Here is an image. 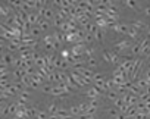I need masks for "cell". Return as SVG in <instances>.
Instances as JSON below:
<instances>
[{"label": "cell", "instance_id": "obj_9", "mask_svg": "<svg viewBox=\"0 0 150 119\" xmlns=\"http://www.w3.org/2000/svg\"><path fill=\"white\" fill-rule=\"evenodd\" d=\"M37 27H38L41 31H46V30H49V27H50V22L46 21V19H43V18H40V21H38V24H37Z\"/></svg>", "mask_w": 150, "mask_h": 119}, {"label": "cell", "instance_id": "obj_24", "mask_svg": "<svg viewBox=\"0 0 150 119\" xmlns=\"http://www.w3.org/2000/svg\"><path fill=\"white\" fill-rule=\"evenodd\" d=\"M63 22H65V21L59 19L57 16H55V19H53V25H55V27H57L59 30H60V27H62V25H63Z\"/></svg>", "mask_w": 150, "mask_h": 119}, {"label": "cell", "instance_id": "obj_34", "mask_svg": "<svg viewBox=\"0 0 150 119\" xmlns=\"http://www.w3.org/2000/svg\"><path fill=\"white\" fill-rule=\"evenodd\" d=\"M147 118H150V109L147 110Z\"/></svg>", "mask_w": 150, "mask_h": 119}, {"label": "cell", "instance_id": "obj_13", "mask_svg": "<svg viewBox=\"0 0 150 119\" xmlns=\"http://www.w3.org/2000/svg\"><path fill=\"white\" fill-rule=\"evenodd\" d=\"M127 36L131 38V40H135L137 36H138V31L132 27V25H130V28H128V32H127Z\"/></svg>", "mask_w": 150, "mask_h": 119}, {"label": "cell", "instance_id": "obj_35", "mask_svg": "<svg viewBox=\"0 0 150 119\" xmlns=\"http://www.w3.org/2000/svg\"><path fill=\"white\" fill-rule=\"evenodd\" d=\"M66 119H74V118H72V116H69V118H66Z\"/></svg>", "mask_w": 150, "mask_h": 119}, {"label": "cell", "instance_id": "obj_36", "mask_svg": "<svg viewBox=\"0 0 150 119\" xmlns=\"http://www.w3.org/2000/svg\"><path fill=\"white\" fill-rule=\"evenodd\" d=\"M90 119H96V118H94V116H90Z\"/></svg>", "mask_w": 150, "mask_h": 119}, {"label": "cell", "instance_id": "obj_30", "mask_svg": "<svg viewBox=\"0 0 150 119\" xmlns=\"http://www.w3.org/2000/svg\"><path fill=\"white\" fill-rule=\"evenodd\" d=\"M78 119H90V115H87V113H81L78 116Z\"/></svg>", "mask_w": 150, "mask_h": 119}, {"label": "cell", "instance_id": "obj_4", "mask_svg": "<svg viewBox=\"0 0 150 119\" xmlns=\"http://www.w3.org/2000/svg\"><path fill=\"white\" fill-rule=\"evenodd\" d=\"M128 28H130V25H127V24H116L115 27L112 28V30H115L118 34H121V36H127V32H128Z\"/></svg>", "mask_w": 150, "mask_h": 119}, {"label": "cell", "instance_id": "obj_26", "mask_svg": "<svg viewBox=\"0 0 150 119\" xmlns=\"http://www.w3.org/2000/svg\"><path fill=\"white\" fill-rule=\"evenodd\" d=\"M37 119H49V113L47 112H43V110H38Z\"/></svg>", "mask_w": 150, "mask_h": 119}, {"label": "cell", "instance_id": "obj_1", "mask_svg": "<svg viewBox=\"0 0 150 119\" xmlns=\"http://www.w3.org/2000/svg\"><path fill=\"white\" fill-rule=\"evenodd\" d=\"M131 41L130 40H121V41H118V43H115L113 44V52L115 53H119V52H122V50H127V49H131Z\"/></svg>", "mask_w": 150, "mask_h": 119}, {"label": "cell", "instance_id": "obj_15", "mask_svg": "<svg viewBox=\"0 0 150 119\" xmlns=\"http://www.w3.org/2000/svg\"><path fill=\"white\" fill-rule=\"evenodd\" d=\"M57 105L55 103V101H53V103H50L49 105V107H47V113L49 115H56V112H57Z\"/></svg>", "mask_w": 150, "mask_h": 119}, {"label": "cell", "instance_id": "obj_3", "mask_svg": "<svg viewBox=\"0 0 150 119\" xmlns=\"http://www.w3.org/2000/svg\"><path fill=\"white\" fill-rule=\"evenodd\" d=\"M100 94H103V91H100L99 88H96L94 85H91V88H88V90H87V97L90 99V100H93V99H99Z\"/></svg>", "mask_w": 150, "mask_h": 119}, {"label": "cell", "instance_id": "obj_27", "mask_svg": "<svg viewBox=\"0 0 150 119\" xmlns=\"http://www.w3.org/2000/svg\"><path fill=\"white\" fill-rule=\"evenodd\" d=\"M93 40H94V37L91 36V34H85V37H84V44H90V43H93Z\"/></svg>", "mask_w": 150, "mask_h": 119}, {"label": "cell", "instance_id": "obj_16", "mask_svg": "<svg viewBox=\"0 0 150 119\" xmlns=\"http://www.w3.org/2000/svg\"><path fill=\"white\" fill-rule=\"evenodd\" d=\"M93 37H94V40H96V41H103V37H104L103 30H100V28H99V30H97V31L94 32V36H93Z\"/></svg>", "mask_w": 150, "mask_h": 119}, {"label": "cell", "instance_id": "obj_5", "mask_svg": "<svg viewBox=\"0 0 150 119\" xmlns=\"http://www.w3.org/2000/svg\"><path fill=\"white\" fill-rule=\"evenodd\" d=\"M56 115H57L59 119H66V118L71 116V115H69V110H66V109H63V107H59L57 112H56Z\"/></svg>", "mask_w": 150, "mask_h": 119}, {"label": "cell", "instance_id": "obj_37", "mask_svg": "<svg viewBox=\"0 0 150 119\" xmlns=\"http://www.w3.org/2000/svg\"><path fill=\"white\" fill-rule=\"evenodd\" d=\"M147 72H150V66H149V71H147Z\"/></svg>", "mask_w": 150, "mask_h": 119}, {"label": "cell", "instance_id": "obj_29", "mask_svg": "<svg viewBox=\"0 0 150 119\" xmlns=\"http://www.w3.org/2000/svg\"><path fill=\"white\" fill-rule=\"evenodd\" d=\"M143 12H144L146 16H150V6H146L144 9H143Z\"/></svg>", "mask_w": 150, "mask_h": 119}, {"label": "cell", "instance_id": "obj_33", "mask_svg": "<svg viewBox=\"0 0 150 119\" xmlns=\"http://www.w3.org/2000/svg\"><path fill=\"white\" fill-rule=\"evenodd\" d=\"M147 37H149V38H150V27H149V28H147Z\"/></svg>", "mask_w": 150, "mask_h": 119}, {"label": "cell", "instance_id": "obj_28", "mask_svg": "<svg viewBox=\"0 0 150 119\" xmlns=\"http://www.w3.org/2000/svg\"><path fill=\"white\" fill-rule=\"evenodd\" d=\"M53 7H57V11L60 9V0H55L53 2Z\"/></svg>", "mask_w": 150, "mask_h": 119}, {"label": "cell", "instance_id": "obj_21", "mask_svg": "<svg viewBox=\"0 0 150 119\" xmlns=\"http://www.w3.org/2000/svg\"><path fill=\"white\" fill-rule=\"evenodd\" d=\"M104 81V76L102 75V74H94V76H93V84H96V82H103Z\"/></svg>", "mask_w": 150, "mask_h": 119}, {"label": "cell", "instance_id": "obj_10", "mask_svg": "<svg viewBox=\"0 0 150 119\" xmlns=\"http://www.w3.org/2000/svg\"><path fill=\"white\" fill-rule=\"evenodd\" d=\"M135 85H137L140 90H146V88L149 87V82L146 81V78H138V80L135 81Z\"/></svg>", "mask_w": 150, "mask_h": 119}, {"label": "cell", "instance_id": "obj_22", "mask_svg": "<svg viewBox=\"0 0 150 119\" xmlns=\"http://www.w3.org/2000/svg\"><path fill=\"white\" fill-rule=\"evenodd\" d=\"M88 106H91V107L97 109V107L100 106V100H99V99H93V100H90V101H88Z\"/></svg>", "mask_w": 150, "mask_h": 119}, {"label": "cell", "instance_id": "obj_6", "mask_svg": "<svg viewBox=\"0 0 150 119\" xmlns=\"http://www.w3.org/2000/svg\"><path fill=\"white\" fill-rule=\"evenodd\" d=\"M132 27H134L137 31H140V30H144L147 25H146V22L143 19H135L134 22H132Z\"/></svg>", "mask_w": 150, "mask_h": 119}, {"label": "cell", "instance_id": "obj_23", "mask_svg": "<svg viewBox=\"0 0 150 119\" xmlns=\"http://www.w3.org/2000/svg\"><path fill=\"white\" fill-rule=\"evenodd\" d=\"M52 88H53L52 84H46V85L41 87V91L43 93H47V94H52Z\"/></svg>", "mask_w": 150, "mask_h": 119}, {"label": "cell", "instance_id": "obj_8", "mask_svg": "<svg viewBox=\"0 0 150 119\" xmlns=\"http://www.w3.org/2000/svg\"><path fill=\"white\" fill-rule=\"evenodd\" d=\"M110 52V63H113V65H119L121 63V57H119V55L118 53H115L113 50H109Z\"/></svg>", "mask_w": 150, "mask_h": 119}, {"label": "cell", "instance_id": "obj_12", "mask_svg": "<svg viewBox=\"0 0 150 119\" xmlns=\"http://www.w3.org/2000/svg\"><path fill=\"white\" fill-rule=\"evenodd\" d=\"M85 63H87V68H90V69H93V68H96L97 65V60H96V57L94 56H91V57H87L85 59Z\"/></svg>", "mask_w": 150, "mask_h": 119}, {"label": "cell", "instance_id": "obj_20", "mask_svg": "<svg viewBox=\"0 0 150 119\" xmlns=\"http://www.w3.org/2000/svg\"><path fill=\"white\" fill-rule=\"evenodd\" d=\"M140 56H143V57H150V44H149V46H146L144 49H141Z\"/></svg>", "mask_w": 150, "mask_h": 119}, {"label": "cell", "instance_id": "obj_2", "mask_svg": "<svg viewBox=\"0 0 150 119\" xmlns=\"http://www.w3.org/2000/svg\"><path fill=\"white\" fill-rule=\"evenodd\" d=\"M38 16H41V18L46 19V21H50V19H55L56 13H55V11H53L52 7H44L43 11L38 12Z\"/></svg>", "mask_w": 150, "mask_h": 119}, {"label": "cell", "instance_id": "obj_25", "mask_svg": "<svg viewBox=\"0 0 150 119\" xmlns=\"http://www.w3.org/2000/svg\"><path fill=\"white\" fill-rule=\"evenodd\" d=\"M102 57H103L104 62H109V63H110V52H109V50L103 52V53H102Z\"/></svg>", "mask_w": 150, "mask_h": 119}, {"label": "cell", "instance_id": "obj_18", "mask_svg": "<svg viewBox=\"0 0 150 119\" xmlns=\"http://www.w3.org/2000/svg\"><path fill=\"white\" fill-rule=\"evenodd\" d=\"M119 113H121V112H119V110H118L116 107H115V106L108 109V115H109V116H112V118H116Z\"/></svg>", "mask_w": 150, "mask_h": 119}, {"label": "cell", "instance_id": "obj_7", "mask_svg": "<svg viewBox=\"0 0 150 119\" xmlns=\"http://www.w3.org/2000/svg\"><path fill=\"white\" fill-rule=\"evenodd\" d=\"M125 7H130V9H138L140 7V3L138 2H134V0H125V2H122Z\"/></svg>", "mask_w": 150, "mask_h": 119}, {"label": "cell", "instance_id": "obj_31", "mask_svg": "<svg viewBox=\"0 0 150 119\" xmlns=\"http://www.w3.org/2000/svg\"><path fill=\"white\" fill-rule=\"evenodd\" d=\"M115 119H128V116L125 115V113H119L116 118H115Z\"/></svg>", "mask_w": 150, "mask_h": 119}, {"label": "cell", "instance_id": "obj_32", "mask_svg": "<svg viewBox=\"0 0 150 119\" xmlns=\"http://www.w3.org/2000/svg\"><path fill=\"white\" fill-rule=\"evenodd\" d=\"M49 119H59L57 115H49Z\"/></svg>", "mask_w": 150, "mask_h": 119}, {"label": "cell", "instance_id": "obj_19", "mask_svg": "<svg viewBox=\"0 0 150 119\" xmlns=\"http://www.w3.org/2000/svg\"><path fill=\"white\" fill-rule=\"evenodd\" d=\"M40 32H41V30L38 28V27H31V31H30V36L34 38V37H38L40 36Z\"/></svg>", "mask_w": 150, "mask_h": 119}, {"label": "cell", "instance_id": "obj_11", "mask_svg": "<svg viewBox=\"0 0 150 119\" xmlns=\"http://www.w3.org/2000/svg\"><path fill=\"white\" fill-rule=\"evenodd\" d=\"M130 50H131V56H140V53H141V47L138 43H134Z\"/></svg>", "mask_w": 150, "mask_h": 119}, {"label": "cell", "instance_id": "obj_17", "mask_svg": "<svg viewBox=\"0 0 150 119\" xmlns=\"http://www.w3.org/2000/svg\"><path fill=\"white\" fill-rule=\"evenodd\" d=\"M106 97H108L109 100H112V101H115V100H116L119 96H118V93L115 91V90H110V91H108V93H106Z\"/></svg>", "mask_w": 150, "mask_h": 119}, {"label": "cell", "instance_id": "obj_14", "mask_svg": "<svg viewBox=\"0 0 150 119\" xmlns=\"http://www.w3.org/2000/svg\"><path fill=\"white\" fill-rule=\"evenodd\" d=\"M69 115L72 116V118H74V116H77V118H78L79 115H81V110H79L78 105H75V106H71V107H69Z\"/></svg>", "mask_w": 150, "mask_h": 119}]
</instances>
